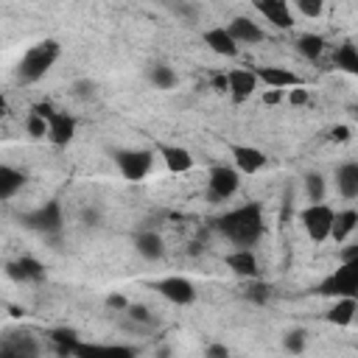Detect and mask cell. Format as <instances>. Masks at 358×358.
<instances>
[{
    "label": "cell",
    "instance_id": "obj_1",
    "mask_svg": "<svg viewBox=\"0 0 358 358\" xmlns=\"http://www.w3.org/2000/svg\"><path fill=\"white\" fill-rule=\"evenodd\" d=\"M215 229L232 246H255L266 232V215L260 201H246L215 218Z\"/></svg>",
    "mask_w": 358,
    "mask_h": 358
},
{
    "label": "cell",
    "instance_id": "obj_2",
    "mask_svg": "<svg viewBox=\"0 0 358 358\" xmlns=\"http://www.w3.org/2000/svg\"><path fill=\"white\" fill-rule=\"evenodd\" d=\"M59 56H62V45L56 39H39L20 56V62L14 67V78L20 84H36L56 67Z\"/></svg>",
    "mask_w": 358,
    "mask_h": 358
},
{
    "label": "cell",
    "instance_id": "obj_3",
    "mask_svg": "<svg viewBox=\"0 0 358 358\" xmlns=\"http://www.w3.org/2000/svg\"><path fill=\"white\" fill-rule=\"evenodd\" d=\"M157 151L151 148H115L112 151V162L117 165V173L126 182H143L151 168H154Z\"/></svg>",
    "mask_w": 358,
    "mask_h": 358
},
{
    "label": "cell",
    "instance_id": "obj_4",
    "mask_svg": "<svg viewBox=\"0 0 358 358\" xmlns=\"http://www.w3.org/2000/svg\"><path fill=\"white\" fill-rule=\"evenodd\" d=\"M22 224H25L28 229L45 235V238H56V235L64 229V207H62V201L48 199V201H42L39 207L28 210V213L22 215Z\"/></svg>",
    "mask_w": 358,
    "mask_h": 358
},
{
    "label": "cell",
    "instance_id": "obj_5",
    "mask_svg": "<svg viewBox=\"0 0 358 358\" xmlns=\"http://www.w3.org/2000/svg\"><path fill=\"white\" fill-rule=\"evenodd\" d=\"M333 215H336V210H333L327 201H308V204L299 210V224H302L305 235H308L313 243H324V241H330Z\"/></svg>",
    "mask_w": 358,
    "mask_h": 358
},
{
    "label": "cell",
    "instance_id": "obj_6",
    "mask_svg": "<svg viewBox=\"0 0 358 358\" xmlns=\"http://www.w3.org/2000/svg\"><path fill=\"white\" fill-rule=\"evenodd\" d=\"M238 190H241V171L235 165L218 162V165L210 168V173H207V196H210V201H215V204L229 201Z\"/></svg>",
    "mask_w": 358,
    "mask_h": 358
},
{
    "label": "cell",
    "instance_id": "obj_7",
    "mask_svg": "<svg viewBox=\"0 0 358 358\" xmlns=\"http://www.w3.org/2000/svg\"><path fill=\"white\" fill-rule=\"evenodd\" d=\"M319 294L322 296H355L358 294V257L344 260L336 271H330L319 282Z\"/></svg>",
    "mask_w": 358,
    "mask_h": 358
},
{
    "label": "cell",
    "instance_id": "obj_8",
    "mask_svg": "<svg viewBox=\"0 0 358 358\" xmlns=\"http://www.w3.org/2000/svg\"><path fill=\"white\" fill-rule=\"evenodd\" d=\"M154 291H157L162 299H168L171 305H179V308L193 305V302H196V296H199L196 285H193L187 277H182V274L159 277V280L154 282Z\"/></svg>",
    "mask_w": 358,
    "mask_h": 358
},
{
    "label": "cell",
    "instance_id": "obj_9",
    "mask_svg": "<svg viewBox=\"0 0 358 358\" xmlns=\"http://www.w3.org/2000/svg\"><path fill=\"white\" fill-rule=\"evenodd\" d=\"M45 120H48V134H45V140L53 143L56 148H67V145L76 140V134H78V120H76L70 112H64V109H50Z\"/></svg>",
    "mask_w": 358,
    "mask_h": 358
},
{
    "label": "cell",
    "instance_id": "obj_10",
    "mask_svg": "<svg viewBox=\"0 0 358 358\" xmlns=\"http://www.w3.org/2000/svg\"><path fill=\"white\" fill-rule=\"evenodd\" d=\"M229 157H232V165L241 171V176H255L268 165L266 151L252 145V143H232L229 145Z\"/></svg>",
    "mask_w": 358,
    "mask_h": 358
},
{
    "label": "cell",
    "instance_id": "obj_11",
    "mask_svg": "<svg viewBox=\"0 0 358 358\" xmlns=\"http://www.w3.org/2000/svg\"><path fill=\"white\" fill-rule=\"evenodd\" d=\"M224 263L241 280H257L260 277V260H257L255 246H232L224 255Z\"/></svg>",
    "mask_w": 358,
    "mask_h": 358
},
{
    "label": "cell",
    "instance_id": "obj_12",
    "mask_svg": "<svg viewBox=\"0 0 358 358\" xmlns=\"http://www.w3.org/2000/svg\"><path fill=\"white\" fill-rule=\"evenodd\" d=\"M257 87H260V81H257V73L252 67H229L227 70V95L235 103L249 101L257 92Z\"/></svg>",
    "mask_w": 358,
    "mask_h": 358
},
{
    "label": "cell",
    "instance_id": "obj_13",
    "mask_svg": "<svg viewBox=\"0 0 358 358\" xmlns=\"http://www.w3.org/2000/svg\"><path fill=\"white\" fill-rule=\"evenodd\" d=\"M255 11L277 31H291L294 28V14L288 0H252Z\"/></svg>",
    "mask_w": 358,
    "mask_h": 358
},
{
    "label": "cell",
    "instance_id": "obj_14",
    "mask_svg": "<svg viewBox=\"0 0 358 358\" xmlns=\"http://www.w3.org/2000/svg\"><path fill=\"white\" fill-rule=\"evenodd\" d=\"M201 42L207 45L210 53L215 56H224V59H235L241 45L232 39V34L227 31V25H213V28H204L201 31Z\"/></svg>",
    "mask_w": 358,
    "mask_h": 358
},
{
    "label": "cell",
    "instance_id": "obj_15",
    "mask_svg": "<svg viewBox=\"0 0 358 358\" xmlns=\"http://www.w3.org/2000/svg\"><path fill=\"white\" fill-rule=\"evenodd\" d=\"M257 81L266 84L268 90H288V87H296V84H305L302 76L285 64H266V67H257Z\"/></svg>",
    "mask_w": 358,
    "mask_h": 358
},
{
    "label": "cell",
    "instance_id": "obj_16",
    "mask_svg": "<svg viewBox=\"0 0 358 358\" xmlns=\"http://www.w3.org/2000/svg\"><path fill=\"white\" fill-rule=\"evenodd\" d=\"M227 31L232 34V39L238 45H260L266 39V28L260 22H255L252 17H232L227 22Z\"/></svg>",
    "mask_w": 358,
    "mask_h": 358
},
{
    "label": "cell",
    "instance_id": "obj_17",
    "mask_svg": "<svg viewBox=\"0 0 358 358\" xmlns=\"http://www.w3.org/2000/svg\"><path fill=\"white\" fill-rule=\"evenodd\" d=\"M6 274L17 282H39V280H45V266L36 257L22 255V257L6 263Z\"/></svg>",
    "mask_w": 358,
    "mask_h": 358
},
{
    "label": "cell",
    "instance_id": "obj_18",
    "mask_svg": "<svg viewBox=\"0 0 358 358\" xmlns=\"http://www.w3.org/2000/svg\"><path fill=\"white\" fill-rule=\"evenodd\" d=\"M157 154H159V159L165 162V168H168L171 173H187V171H193V165H196L193 154H190L185 145H165V143H159V145H157Z\"/></svg>",
    "mask_w": 358,
    "mask_h": 358
},
{
    "label": "cell",
    "instance_id": "obj_19",
    "mask_svg": "<svg viewBox=\"0 0 358 358\" xmlns=\"http://www.w3.org/2000/svg\"><path fill=\"white\" fill-rule=\"evenodd\" d=\"M131 243H134V252L143 260H159L165 255V241H162V235L157 229H137Z\"/></svg>",
    "mask_w": 358,
    "mask_h": 358
},
{
    "label": "cell",
    "instance_id": "obj_20",
    "mask_svg": "<svg viewBox=\"0 0 358 358\" xmlns=\"http://www.w3.org/2000/svg\"><path fill=\"white\" fill-rule=\"evenodd\" d=\"M336 190L344 201H355L358 199V162L355 159H344L336 168Z\"/></svg>",
    "mask_w": 358,
    "mask_h": 358
},
{
    "label": "cell",
    "instance_id": "obj_21",
    "mask_svg": "<svg viewBox=\"0 0 358 358\" xmlns=\"http://www.w3.org/2000/svg\"><path fill=\"white\" fill-rule=\"evenodd\" d=\"M358 313V296H336V302L327 308L324 319L336 327H350Z\"/></svg>",
    "mask_w": 358,
    "mask_h": 358
},
{
    "label": "cell",
    "instance_id": "obj_22",
    "mask_svg": "<svg viewBox=\"0 0 358 358\" xmlns=\"http://www.w3.org/2000/svg\"><path fill=\"white\" fill-rule=\"evenodd\" d=\"M358 229V210L355 207H344V210H336L333 215V229H330V238L336 243H344L347 238H352Z\"/></svg>",
    "mask_w": 358,
    "mask_h": 358
},
{
    "label": "cell",
    "instance_id": "obj_23",
    "mask_svg": "<svg viewBox=\"0 0 358 358\" xmlns=\"http://www.w3.org/2000/svg\"><path fill=\"white\" fill-rule=\"evenodd\" d=\"M294 48H296V53H299L302 59H308V62H319L322 53L327 50V39H324L322 34L308 31V34H299V36H296Z\"/></svg>",
    "mask_w": 358,
    "mask_h": 358
},
{
    "label": "cell",
    "instance_id": "obj_24",
    "mask_svg": "<svg viewBox=\"0 0 358 358\" xmlns=\"http://www.w3.org/2000/svg\"><path fill=\"white\" fill-rule=\"evenodd\" d=\"M25 187V173L14 165H0V201L14 199Z\"/></svg>",
    "mask_w": 358,
    "mask_h": 358
},
{
    "label": "cell",
    "instance_id": "obj_25",
    "mask_svg": "<svg viewBox=\"0 0 358 358\" xmlns=\"http://www.w3.org/2000/svg\"><path fill=\"white\" fill-rule=\"evenodd\" d=\"M73 355H87V358H92V355H103V358H131V355H134V347H123V344H81V341H78V347H76Z\"/></svg>",
    "mask_w": 358,
    "mask_h": 358
},
{
    "label": "cell",
    "instance_id": "obj_26",
    "mask_svg": "<svg viewBox=\"0 0 358 358\" xmlns=\"http://www.w3.org/2000/svg\"><path fill=\"white\" fill-rule=\"evenodd\" d=\"M333 64H336V70H341V73H347V76H358V48H355L352 39H344V42L336 48Z\"/></svg>",
    "mask_w": 358,
    "mask_h": 358
},
{
    "label": "cell",
    "instance_id": "obj_27",
    "mask_svg": "<svg viewBox=\"0 0 358 358\" xmlns=\"http://www.w3.org/2000/svg\"><path fill=\"white\" fill-rule=\"evenodd\" d=\"M148 84L151 87H157V90H173L176 87V81H179V76H176V70L171 67V64H165V62H154V64H148Z\"/></svg>",
    "mask_w": 358,
    "mask_h": 358
},
{
    "label": "cell",
    "instance_id": "obj_28",
    "mask_svg": "<svg viewBox=\"0 0 358 358\" xmlns=\"http://www.w3.org/2000/svg\"><path fill=\"white\" fill-rule=\"evenodd\" d=\"M48 338L53 341V347H56L59 355H73L76 347H78V341H81L78 330H73V327H53L48 333Z\"/></svg>",
    "mask_w": 358,
    "mask_h": 358
},
{
    "label": "cell",
    "instance_id": "obj_29",
    "mask_svg": "<svg viewBox=\"0 0 358 358\" xmlns=\"http://www.w3.org/2000/svg\"><path fill=\"white\" fill-rule=\"evenodd\" d=\"M302 185H305V199L308 201H324L327 182H324V176L319 171H308L305 179H302Z\"/></svg>",
    "mask_w": 358,
    "mask_h": 358
},
{
    "label": "cell",
    "instance_id": "obj_30",
    "mask_svg": "<svg viewBox=\"0 0 358 358\" xmlns=\"http://www.w3.org/2000/svg\"><path fill=\"white\" fill-rule=\"evenodd\" d=\"M305 347H308V333H305L302 327H294V330H288V333L282 336V350H285V352L299 355V352H305Z\"/></svg>",
    "mask_w": 358,
    "mask_h": 358
},
{
    "label": "cell",
    "instance_id": "obj_31",
    "mask_svg": "<svg viewBox=\"0 0 358 358\" xmlns=\"http://www.w3.org/2000/svg\"><path fill=\"white\" fill-rule=\"evenodd\" d=\"M291 6L305 17V20H319L324 14L327 0H291Z\"/></svg>",
    "mask_w": 358,
    "mask_h": 358
},
{
    "label": "cell",
    "instance_id": "obj_32",
    "mask_svg": "<svg viewBox=\"0 0 358 358\" xmlns=\"http://www.w3.org/2000/svg\"><path fill=\"white\" fill-rule=\"evenodd\" d=\"M25 131H28L34 140H45V134H48V120H45L36 109H31L28 117H25Z\"/></svg>",
    "mask_w": 358,
    "mask_h": 358
},
{
    "label": "cell",
    "instance_id": "obj_33",
    "mask_svg": "<svg viewBox=\"0 0 358 358\" xmlns=\"http://www.w3.org/2000/svg\"><path fill=\"white\" fill-rule=\"evenodd\" d=\"M288 106H308L310 103V90L305 84H296V87H288L285 90V98H282Z\"/></svg>",
    "mask_w": 358,
    "mask_h": 358
},
{
    "label": "cell",
    "instance_id": "obj_34",
    "mask_svg": "<svg viewBox=\"0 0 358 358\" xmlns=\"http://www.w3.org/2000/svg\"><path fill=\"white\" fill-rule=\"evenodd\" d=\"M126 316H129L134 324H151V322H154L151 310H148L145 305H140V302H129V305H126Z\"/></svg>",
    "mask_w": 358,
    "mask_h": 358
},
{
    "label": "cell",
    "instance_id": "obj_35",
    "mask_svg": "<svg viewBox=\"0 0 358 358\" xmlns=\"http://www.w3.org/2000/svg\"><path fill=\"white\" fill-rule=\"evenodd\" d=\"M73 95L81 98V101H90V98L95 95V81H92V78H78V81H73Z\"/></svg>",
    "mask_w": 358,
    "mask_h": 358
},
{
    "label": "cell",
    "instance_id": "obj_36",
    "mask_svg": "<svg viewBox=\"0 0 358 358\" xmlns=\"http://www.w3.org/2000/svg\"><path fill=\"white\" fill-rule=\"evenodd\" d=\"M171 11H173L176 17H182V20H187V22H196V17H199V8H196L193 3H185V0L173 3V6H171Z\"/></svg>",
    "mask_w": 358,
    "mask_h": 358
},
{
    "label": "cell",
    "instance_id": "obj_37",
    "mask_svg": "<svg viewBox=\"0 0 358 358\" xmlns=\"http://www.w3.org/2000/svg\"><path fill=\"white\" fill-rule=\"evenodd\" d=\"M246 299H252V302H257V305H266V302H268V288L260 285V282H255V285L246 291Z\"/></svg>",
    "mask_w": 358,
    "mask_h": 358
},
{
    "label": "cell",
    "instance_id": "obj_38",
    "mask_svg": "<svg viewBox=\"0 0 358 358\" xmlns=\"http://www.w3.org/2000/svg\"><path fill=\"white\" fill-rule=\"evenodd\" d=\"M341 246H344V249H341V255H338V257H341V263H344V260H355V257H358V243H355L352 238H347Z\"/></svg>",
    "mask_w": 358,
    "mask_h": 358
},
{
    "label": "cell",
    "instance_id": "obj_39",
    "mask_svg": "<svg viewBox=\"0 0 358 358\" xmlns=\"http://www.w3.org/2000/svg\"><path fill=\"white\" fill-rule=\"evenodd\" d=\"M210 87H213L215 92H227V73H224V70L213 73V76H210Z\"/></svg>",
    "mask_w": 358,
    "mask_h": 358
},
{
    "label": "cell",
    "instance_id": "obj_40",
    "mask_svg": "<svg viewBox=\"0 0 358 358\" xmlns=\"http://www.w3.org/2000/svg\"><path fill=\"white\" fill-rule=\"evenodd\" d=\"M285 98V90H268L266 87V92H263V103L266 106H274V103H280Z\"/></svg>",
    "mask_w": 358,
    "mask_h": 358
},
{
    "label": "cell",
    "instance_id": "obj_41",
    "mask_svg": "<svg viewBox=\"0 0 358 358\" xmlns=\"http://www.w3.org/2000/svg\"><path fill=\"white\" fill-rule=\"evenodd\" d=\"M350 137H352V129H350V126H344V123H341V126H336V129L330 131V140H336V143H347Z\"/></svg>",
    "mask_w": 358,
    "mask_h": 358
},
{
    "label": "cell",
    "instance_id": "obj_42",
    "mask_svg": "<svg viewBox=\"0 0 358 358\" xmlns=\"http://www.w3.org/2000/svg\"><path fill=\"white\" fill-rule=\"evenodd\" d=\"M106 305H109L112 310H126L129 299H126L123 294H109V296H106Z\"/></svg>",
    "mask_w": 358,
    "mask_h": 358
},
{
    "label": "cell",
    "instance_id": "obj_43",
    "mask_svg": "<svg viewBox=\"0 0 358 358\" xmlns=\"http://www.w3.org/2000/svg\"><path fill=\"white\" fill-rule=\"evenodd\" d=\"M204 355H210V358H224V355H229V350H227L224 344H210V347L204 350Z\"/></svg>",
    "mask_w": 358,
    "mask_h": 358
},
{
    "label": "cell",
    "instance_id": "obj_44",
    "mask_svg": "<svg viewBox=\"0 0 358 358\" xmlns=\"http://www.w3.org/2000/svg\"><path fill=\"white\" fill-rule=\"evenodd\" d=\"M6 112H8V98L0 92V117H6Z\"/></svg>",
    "mask_w": 358,
    "mask_h": 358
}]
</instances>
